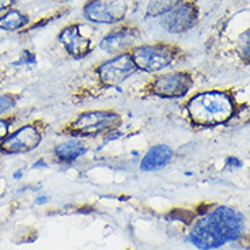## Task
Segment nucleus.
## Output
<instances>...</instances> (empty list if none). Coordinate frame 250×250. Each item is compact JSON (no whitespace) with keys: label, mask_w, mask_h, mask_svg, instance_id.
<instances>
[{"label":"nucleus","mask_w":250,"mask_h":250,"mask_svg":"<svg viewBox=\"0 0 250 250\" xmlns=\"http://www.w3.org/2000/svg\"><path fill=\"white\" fill-rule=\"evenodd\" d=\"M139 40V31L133 27H121L112 31L101 41V49L107 53H119L129 48Z\"/></svg>","instance_id":"obj_11"},{"label":"nucleus","mask_w":250,"mask_h":250,"mask_svg":"<svg viewBox=\"0 0 250 250\" xmlns=\"http://www.w3.org/2000/svg\"><path fill=\"white\" fill-rule=\"evenodd\" d=\"M21 175H22V173L19 171V173H15V174H14V177H15V178H21Z\"/></svg>","instance_id":"obj_23"},{"label":"nucleus","mask_w":250,"mask_h":250,"mask_svg":"<svg viewBox=\"0 0 250 250\" xmlns=\"http://www.w3.org/2000/svg\"><path fill=\"white\" fill-rule=\"evenodd\" d=\"M128 6L124 0H90L84 6V17L95 23H116L125 18Z\"/></svg>","instance_id":"obj_6"},{"label":"nucleus","mask_w":250,"mask_h":250,"mask_svg":"<svg viewBox=\"0 0 250 250\" xmlns=\"http://www.w3.org/2000/svg\"><path fill=\"white\" fill-rule=\"evenodd\" d=\"M245 219L230 207H218L207 213L189 232V241L201 250H211L237 241L244 231Z\"/></svg>","instance_id":"obj_1"},{"label":"nucleus","mask_w":250,"mask_h":250,"mask_svg":"<svg viewBox=\"0 0 250 250\" xmlns=\"http://www.w3.org/2000/svg\"><path fill=\"white\" fill-rule=\"evenodd\" d=\"M41 143V133L33 125H25L14 132L11 136L3 140L0 146L1 151L7 154H19L34 150Z\"/></svg>","instance_id":"obj_8"},{"label":"nucleus","mask_w":250,"mask_h":250,"mask_svg":"<svg viewBox=\"0 0 250 250\" xmlns=\"http://www.w3.org/2000/svg\"><path fill=\"white\" fill-rule=\"evenodd\" d=\"M21 62H15V64H26V62H34V60H36V57H34V55L33 53H30V52H23L22 53V56H21V59H19Z\"/></svg>","instance_id":"obj_18"},{"label":"nucleus","mask_w":250,"mask_h":250,"mask_svg":"<svg viewBox=\"0 0 250 250\" xmlns=\"http://www.w3.org/2000/svg\"><path fill=\"white\" fill-rule=\"evenodd\" d=\"M196 21V10L192 4H178L169 13L165 14L161 21L163 29L169 33H184L193 26Z\"/></svg>","instance_id":"obj_9"},{"label":"nucleus","mask_w":250,"mask_h":250,"mask_svg":"<svg viewBox=\"0 0 250 250\" xmlns=\"http://www.w3.org/2000/svg\"><path fill=\"white\" fill-rule=\"evenodd\" d=\"M171 158H173V150L169 146L156 144L146 152V155L140 162V169L143 171H154V170L162 169L166 165H169Z\"/></svg>","instance_id":"obj_12"},{"label":"nucleus","mask_w":250,"mask_h":250,"mask_svg":"<svg viewBox=\"0 0 250 250\" xmlns=\"http://www.w3.org/2000/svg\"><path fill=\"white\" fill-rule=\"evenodd\" d=\"M181 3V0H151L150 6L147 8V14L150 17H156V15H165L169 13Z\"/></svg>","instance_id":"obj_15"},{"label":"nucleus","mask_w":250,"mask_h":250,"mask_svg":"<svg viewBox=\"0 0 250 250\" xmlns=\"http://www.w3.org/2000/svg\"><path fill=\"white\" fill-rule=\"evenodd\" d=\"M29 18L18 10H11L0 17V29L1 30H17L27 25Z\"/></svg>","instance_id":"obj_14"},{"label":"nucleus","mask_w":250,"mask_h":250,"mask_svg":"<svg viewBox=\"0 0 250 250\" xmlns=\"http://www.w3.org/2000/svg\"><path fill=\"white\" fill-rule=\"evenodd\" d=\"M14 106V100L10 95H0V114L8 112Z\"/></svg>","instance_id":"obj_17"},{"label":"nucleus","mask_w":250,"mask_h":250,"mask_svg":"<svg viewBox=\"0 0 250 250\" xmlns=\"http://www.w3.org/2000/svg\"><path fill=\"white\" fill-rule=\"evenodd\" d=\"M192 87V76L188 72H171L155 78L148 86V91L163 98H180L187 95Z\"/></svg>","instance_id":"obj_7"},{"label":"nucleus","mask_w":250,"mask_h":250,"mask_svg":"<svg viewBox=\"0 0 250 250\" xmlns=\"http://www.w3.org/2000/svg\"><path fill=\"white\" fill-rule=\"evenodd\" d=\"M86 144L79 139H69L62 143L57 144L55 147V154L64 162H74L79 156H82L86 152Z\"/></svg>","instance_id":"obj_13"},{"label":"nucleus","mask_w":250,"mask_h":250,"mask_svg":"<svg viewBox=\"0 0 250 250\" xmlns=\"http://www.w3.org/2000/svg\"><path fill=\"white\" fill-rule=\"evenodd\" d=\"M238 52L242 59L250 62V29L241 34L238 41Z\"/></svg>","instance_id":"obj_16"},{"label":"nucleus","mask_w":250,"mask_h":250,"mask_svg":"<svg viewBox=\"0 0 250 250\" xmlns=\"http://www.w3.org/2000/svg\"><path fill=\"white\" fill-rule=\"evenodd\" d=\"M138 71V67L131 55L121 53L107 62H102L97 68L100 81L106 86H117L126 81Z\"/></svg>","instance_id":"obj_4"},{"label":"nucleus","mask_w":250,"mask_h":250,"mask_svg":"<svg viewBox=\"0 0 250 250\" xmlns=\"http://www.w3.org/2000/svg\"><path fill=\"white\" fill-rule=\"evenodd\" d=\"M8 133V121L0 120V140L4 139Z\"/></svg>","instance_id":"obj_19"},{"label":"nucleus","mask_w":250,"mask_h":250,"mask_svg":"<svg viewBox=\"0 0 250 250\" xmlns=\"http://www.w3.org/2000/svg\"><path fill=\"white\" fill-rule=\"evenodd\" d=\"M189 119L194 124L211 126L225 124L234 114L231 97L223 91H206L194 95L187 105Z\"/></svg>","instance_id":"obj_2"},{"label":"nucleus","mask_w":250,"mask_h":250,"mask_svg":"<svg viewBox=\"0 0 250 250\" xmlns=\"http://www.w3.org/2000/svg\"><path fill=\"white\" fill-rule=\"evenodd\" d=\"M14 0H0V11L1 10H6L10 6H13Z\"/></svg>","instance_id":"obj_21"},{"label":"nucleus","mask_w":250,"mask_h":250,"mask_svg":"<svg viewBox=\"0 0 250 250\" xmlns=\"http://www.w3.org/2000/svg\"><path fill=\"white\" fill-rule=\"evenodd\" d=\"M131 56L138 69L155 72L169 65L173 60V52L165 45H146L135 48Z\"/></svg>","instance_id":"obj_5"},{"label":"nucleus","mask_w":250,"mask_h":250,"mask_svg":"<svg viewBox=\"0 0 250 250\" xmlns=\"http://www.w3.org/2000/svg\"><path fill=\"white\" fill-rule=\"evenodd\" d=\"M227 166H231V167H241V166H242V162H241L238 158L230 156V158L227 159Z\"/></svg>","instance_id":"obj_20"},{"label":"nucleus","mask_w":250,"mask_h":250,"mask_svg":"<svg viewBox=\"0 0 250 250\" xmlns=\"http://www.w3.org/2000/svg\"><path fill=\"white\" fill-rule=\"evenodd\" d=\"M46 200H48V199H46V196H42V197H38V199H37V204H44V203Z\"/></svg>","instance_id":"obj_22"},{"label":"nucleus","mask_w":250,"mask_h":250,"mask_svg":"<svg viewBox=\"0 0 250 250\" xmlns=\"http://www.w3.org/2000/svg\"><path fill=\"white\" fill-rule=\"evenodd\" d=\"M120 124L117 113L94 110L82 113L81 116L69 125V131L78 135H98L101 132L112 129Z\"/></svg>","instance_id":"obj_3"},{"label":"nucleus","mask_w":250,"mask_h":250,"mask_svg":"<svg viewBox=\"0 0 250 250\" xmlns=\"http://www.w3.org/2000/svg\"><path fill=\"white\" fill-rule=\"evenodd\" d=\"M59 41L68 52L69 55L75 59H82L90 52L91 42L90 40L82 36L79 27L76 25H71L64 27L62 33L59 34Z\"/></svg>","instance_id":"obj_10"}]
</instances>
